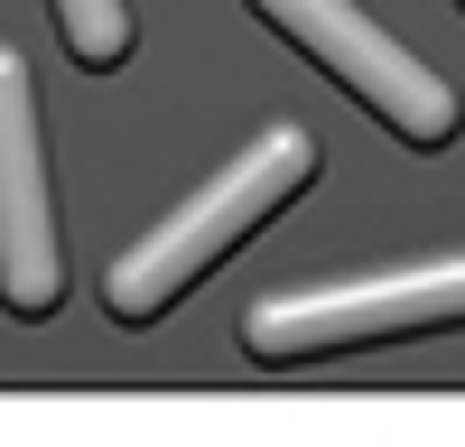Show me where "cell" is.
<instances>
[{
    "instance_id": "5",
    "label": "cell",
    "mask_w": 465,
    "mask_h": 447,
    "mask_svg": "<svg viewBox=\"0 0 465 447\" xmlns=\"http://www.w3.org/2000/svg\"><path fill=\"white\" fill-rule=\"evenodd\" d=\"M47 10H56V28H65V56L84 65V74L131 56V10H122V0H47Z\"/></svg>"
},
{
    "instance_id": "3",
    "label": "cell",
    "mask_w": 465,
    "mask_h": 447,
    "mask_svg": "<svg viewBox=\"0 0 465 447\" xmlns=\"http://www.w3.org/2000/svg\"><path fill=\"white\" fill-rule=\"evenodd\" d=\"M252 10L280 28L289 47L317 56L363 112H381L410 149H447V140H456V94H447V74H429L381 19H363L354 0H252Z\"/></svg>"
},
{
    "instance_id": "1",
    "label": "cell",
    "mask_w": 465,
    "mask_h": 447,
    "mask_svg": "<svg viewBox=\"0 0 465 447\" xmlns=\"http://www.w3.org/2000/svg\"><path fill=\"white\" fill-rule=\"evenodd\" d=\"M317 177V140H307L298 122H270L242 159H223L196 196H186L168 224H149V233L103 271V298H112V317L122 326H149V317H168L186 289H196L214 261L232 252V243H252L270 214H280L298 186Z\"/></svg>"
},
{
    "instance_id": "2",
    "label": "cell",
    "mask_w": 465,
    "mask_h": 447,
    "mask_svg": "<svg viewBox=\"0 0 465 447\" xmlns=\"http://www.w3.org/2000/svg\"><path fill=\"white\" fill-rule=\"evenodd\" d=\"M456 308H465L456 261H419L401 280H344V289H280L242 317V354L252 363H317L344 345H381V335L456 326Z\"/></svg>"
},
{
    "instance_id": "4",
    "label": "cell",
    "mask_w": 465,
    "mask_h": 447,
    "mask_svg": "<svg viewBox=\"0 0 465 447\" xmlns=\"http://www.w3.org/2000/svg\"><path fill=\"white\" fill-rule=\"evenodd\" d=\"M56 298H65V252H56L47 159H37V94L19 47H0V308L47 317Z\"/></svg>"
}]
</instances>
